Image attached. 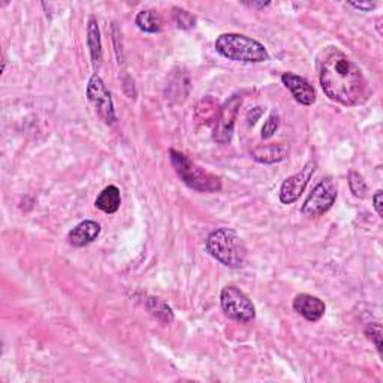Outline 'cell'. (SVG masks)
Returning a JSON list of instances; mask_svg holds the SVG:
<instances>
[{
  "label": "cell",
  "mask_w": 383,
  "mask_h": 383,
  "mask_svg": "<svg viewBox=\"0 0 383 383\" xmlns=\"http://www.w3.org/2000/svg\"><path fill=\"white\" fill-rule=\"evenodd\" d=\"M317 66L321 86L330 99L344 106L359 105L367 99V80L348 54L328 47L319 56Z\"/></svg>",
  "instance_id": "1"
},
{
  "label": "cell",
  "mask_w": 383,
  "mask_h": 383,
  "mask_svg": "<svg viewBox=\"0 0 383 383\" xmlns=\"http://www.w3.org/2000/svg\"><path fill=\"white\" fill-rule=\"evenodd\" d=\"M205 247L216 261L230 268L243 267L245 256H247V250L240 236L227 227H218L209 234Z\"/></svg>",
  "instance_id": "2"
},
{
  "label": "cell",
  "mask_w": 383,
  "mask_h": 383,
  "mask_svg": "<svg viewBox=\"0 0 383 383\" xmlns=\"http://www.w3.org/2000/svg\"><path fill=\"white\" fill-rule=\"evenodd\" d=\"M216 51L234 62L261 63L270 60V54L256 39L240 33H223L216 39Z\"/></svg>",
  "instance_id": "3"
},
{
  "label": "cell",
  "mask_w": 383,
  "mask_h": 383,
  "mask_svg": "<svg viewBox=\"0 0 383 383\" xmlns=\"http://www.w3.org/2000/svg\"><path fill=\"white\" fill-rule=\"evenodd\" d=\"M169 158L178 177L183 180L190 189L205 192V194H213V192H218L222 189L221 178L213 176L212 172L195 165L186 154L177 150H171Z\"/></svg>",
  "instance_id": "4"
},
{
  "label": "cell",
  "mask_w": 383,
  "mask_h": 383,
  "mask_svg": "<svg viewBox=\"0 0 383 383\" xmlns=\"http://www.w3.org/2000/svg\"><path fill=\"white\" fill-rule=\"evenodd\" d=\"M221 304L223 313L235 322L249 324L256 316V310L250 298L235 286L223 288L221 294Z\"/></svg>",
  "instance_id": "5"
},
{
  "label": "cell",
  "mask_w": 383,
  "mask_h": 383,
  "mask_svg": "<svg viewBox=\"0 0 383 383\" xmlns=\"http://www.w3.org/2000/svg\"><path fill=\"white\" fill-rule=\"evenodd\" d=\"M337 199V185L333 178H325L308 195L307 200L303 205L304 216L307 217H319L325 214L330 209Z\"/></svg>",
  "instance_id": "6"
},
{
  "label": "cell",
  "mask_w": 383,
  "mask_h": 383,
  "mask_svg": "<svg viewBox=\"0 0 383 383\" xmlns=\"http://www.w3.org/2000/svg\"><path fill=\"white\" fill-rule=\"evenodd\" d=\"M87 97L96 109L97 115L102 118L104 123L114 124L117 122L113 97L105 83L97 74H93L87 86Z\"/></svg>",
  "instance_id": "7"
},
{
  "label": "cell",
  "mask_w": 383,
  "mask_h": 383,
  "mask_svg": "<svg viewBox=\"0 0 383 383\" xmlns=\"http://www.w3.org/2000/svg\"><path fill=\"white\" fill-rule=\"evenodd\" d=\"M243 104V99L240 95H234L230 100H226L225 105L221 108L214 124V140L218 144H230L232 140L234 126L236 115H239L240 106Z\"/></svg>",
  "instance_id": "8"
},
{
  "label": "cell",
  "mask_w": 383,
  "mask_h": 383,
  "mask_svg": "<svg viewBox=\"0 0 383 383\" xmlns=\"http://www.w3.org/2000/svg\"><path fill=\"white\" fill-rule=\"evenodd\" d=\"M316 169V163L315 162H308L304 167L303 171L297 172L288 180H285V183L280 187V200L283 204L289 205L294 204L295 200L301 196V194L306 190L310 178H312L313 172Z\"/></svg>",
  "instance_id": "9"
},
{
  "label": "cell",
  "mask_w": 383,
  "mask_h": 383,
  "mask_svg": "<svg viewBox=\"0 0 383 383\" xmlns=\"http://www.w3.org/2000/svg\"><path fill=\"white\" fill-rule=\"evenodd\" d=\"M281 81H283L286 88L301 105L308 106L316 102V90L306 78L292 74V72H285L281 75Z\"/></svg>",
  "instance_id": "10"
},
{
  "label": "cell",
  "mask_w": 383,
  "mask_h": 383,
  "mask_svg": "<svg viewBox=\"0 0 383 383\" xmlns=\"http://www.w3.org/2000/svg\"><path fill=\"white\" fill-rule=\"evenodd\" d=\"M325 303L322 299L312 297L308 294H299L294 299V310L299 313L308 322L321 321L325 315Z\"/></svg>",
  "instance_id": "11"
},
{
  "label": "cell",
  "mask_w": 383,
  "mask_h": 383,
  "mask_svg": "<svg viewBox=\"0 0 383 383\" xmlns=\"http://www.w3.org/2000/svg\"><path fill=\"white\" fill-rule=\"evenodd\" d=\"M100 234V225L95 221H84L72 227L69 232V243L74 247H84L90 243H93Z\"/></svg>",
  "instance_id": "12"
},
{
  "label": "cell",
  "mask_w": 383,
  "mask_h": 383,
  "mask_svg": "<svg viewBox=\"0 0 383 383\" xmlns=\"http://www.w3.org/2000/svg\"><path fill=\"white\" fill-rule=\"evenodd\" d=\"M289 154V145L288 144H271L263 145V147H258L252 151V158L259 163H277L285 160Z\"/></svg>",
  "instance_id": "13"
},
{
  "label": "cell",
  "mask_w": 383,
  "mask_h": 383,
  "mask_svg": "<svg viewBox=\"0 0 383 383\" xmlns=\"http://www.w3.org/2000/svg\"><path fill=\"white\" fill-rule=\"evenodd\" d=\"M120 204H122L120 189L113 185L100 192V195L95 200L96 208H99L100 212H104L106 214H114L117 209L120 208Z\"/></svg>",
  "instance_id": "14"
},
{
  "label": "cell",
  "mask_w": 383,
  "mask_h": 383,
  "mask_svg": "<svg viewBox=\"0 0 383 383\" xmlns=\"http://www.w3.org/2000/svg\"><path fill=\"white\" fill-rule=\"evenodd\" d=\"M87 45L90 48V54H92L93 66L97 69L100 66V63H102V44H100V33L95 17H90L88 20Z\"/></svg>",
  "instance_id": "15"
},
{
  "label": "cell",
  "mask_w": 383,
  "mask_h": 383,
  "mask_svg": "<svg viewBox=\"0 0 383 383\" xmlns=\"http://www.w3.org/2000/svg\"><path fill=\"white\" fill-rule=\"evenodd\" d=\"M135 21L142 32L156 33L160 30V18L154 11H141Z\"/></svg>",
  "instance_id": "16"
},
{
  "label": "cell",
  "mask_w": 383,
  "mask_h": 383,
  "mask_svg": "<svg viewBox=\"0 0 383 383\" xmlns=\"http://www.w3.org/2000/svg\"><path fill=\"white\" fill-rule=\"evenodd\" d=\"M149 310L150 312L156 316L158 319H160V321H163L165 324H169L174 321V315H172L171 308L163 303V301H160L159 298H150L149 299Z\"/></svg>",
  "instance_id": "17"
},
{
  "label": "cell",
  "mask_w": 383,
  "mask_h": 383,
  "mask_svg": "<svg viewBox=\"0 0 383 383\" xmlns=\"http://www.w3.org/2000/svg\"><path fill=\"white\" fill-rule=\"evenodd\" d=\"M349 187H351L352 194L357 198L362 199L367 195V185H366V181H364L362 176H359L358 172L352 171L349 174Z\"/></svg>",
  "instance_id": "18"
},
{
  "label": "cell",
  "mask_w": 383,
  "mask_h": 383,
  "mask_svg": "<svg viewBox=\"0 0 383 383\" xmlns=\"http://www.w3.org/2000/svg\"><path fill=\"white\" fill-rule=\"evenodd\" d=\"M174 20L180 29H192L196 23V18L194 15L178 8H174Z\"/></svg>",
  "instance_id": "19"
},
{
  "label": "cell",
  "mask_w": 383,
  "mask_h": 383,
  "mask_svg": "<svg viewBox=\"0 0 383 383\" xmlns=\"http://www.w3.org/2000/svg\"><path fill=\"white\" fill-rule=\"evenodd\" d=\"M279 124H280V118L276 113H272L270 117H268V120L265 122V124H263L262 127V138L263 140H270L272 138V136L276 135L277 129H279Z\"/></svg>",
  "instance_id": "20"
},
{
  "label": "cell",
  "mask_w": 383,
  "mask_h": 383,
  "mask_svg": "<svg viewBox=\"0 0 383 383\" xmlns=\"http://www.w3.org/2000/svg\"><path fill=\"white\" fill-rule=\"evenodd\" d=\"M366 334L371 342H375L379 353L382 355V326H380V324H377V322L370 324L366 328Z\"/></svg>",
  "instance_id": "21"
},
{
  "label": "cell",
  "mask_w": 383,
  "mask_h": 383,
  "mask_svg": "<svg viewBox=\"0 0 383 383\" xmlns=\"http://www.w3.org/2000/svg\"><path fill=\"white\" fill-rule=\"evenodd\" d=\"M373 207H375L376 213L379 216H382V213H383V209H382V190H377L375 194V196H373Z\"/></svg>",
  "instance_id": "22"
},
{
  "label": "cell",
  "mask_w": 383,
  "mask_h": 383,
  "mask_svg": "<svg viewBox=\"0 0 383 383\" xmlns=\"http://www.w3.org/2000/svg\"><path fill=\"white\" fill-rule=\"evenodd\" d=\"M351 6H353V8H357V9H359V11H371V9H375L376 8V3H371V2H367V3H355V2H351L349 3Z\"/></svg>",
  "instance_id": "23"
},
{
  "label": "cell",
  "mask_w": 383,
  "mask_h": 383,
  "mask_svg": "<svg viewBox=\"0 0 383 383\" xmlns=\"http://www.w3.org/2000/svg\"><path fill=\"white\" fill-rule=\"evenodd\" d=\"M261 114H262V108L261 106H258V109H256V114H249V117H247V120H249V124H254V123H256L258 122V118L261 117Z\"/></svg>",
  "instance_id": "24"
},
{
  "label": "cell",
  "mask_w": 383,
  "mask_h": 383,
  "mask_svg": "<svg viewBox=\"0 0 383 383\" xmlns=\"http://www.w3.org/2000/svg\"><path fill=\"white\" fill-rule=\"evenodd\" d=\"M250 6H258V8H265V6H268L270 5V2H265V3H256V2H252V3H249Z\"/></svg>",
  "instance_id": "25"
}]
</instances>
